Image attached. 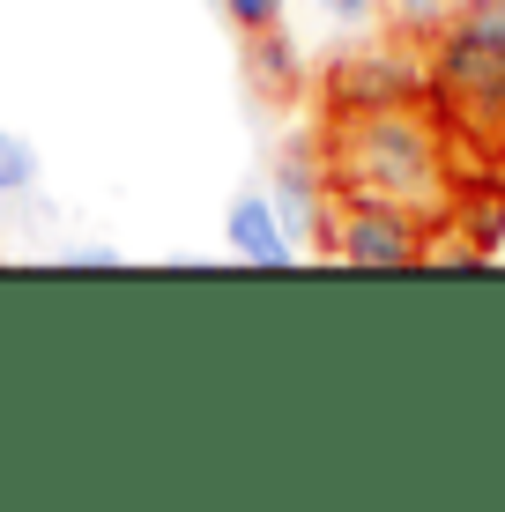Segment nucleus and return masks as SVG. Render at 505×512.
Wrapping results in <instances>:
<instances>
[{
    "instance_id": "obj_9",
    "label": "nucleus",
    "mask_w": 505,
    "mask_h": 512,
    "mask_svg": "<svg viewBox=\"0 0 505 512\" xmlns=\"http://www.w3.org/2000/svg\"><path fill=\"white\" fill-rule=\"evenodd\" d=\"M30 186H38V149L0 127V201H15V193H30Z\"/></svg>"
},
{
    "instance_id": "obj_1",
    "label": "nucleus",
    "mask_w": 505,
    "mask_h": 512,
    "mask_svg": "<svg viewBox=\"0 0 505 512\" xmlns=\"http://www.w3.org/2000/svg\"><path fill=\"white\" fill-rule=\"evenodd\" d=\"M327 171L335 193H387V201L424 208L446 223L454 208V171H446V141L431 127L424 104H394V112H327Z\"/></svg>"
},
{
    "instance_id": "obj_7",
    "label": "nucleus",
    "mask_w": 505,
    "mask_h": 512,
    "mask_svg": "<svg viewBox=\"0 0 505 512\" xmlns=\"http://www.w3.org/2000/svg\"><path fill=\"white\" fill-rule=\"evenodd\" d=\"M446 223L476 245L483 260L491 253H505V186H491V179H476V186H454V208H446Z\"/></svg>"
},
{
    "instance_id": "obj_6",
    "label": "nucleus",
    "mask_w": 505,
    "mask_h": 512,
    "mask_svg": "<svg viewBox=\"0 0 505 512\" xmlns=\"http://www.w3.org/2000/svg\"><path fill=\"white\" fill-rule=\"evenodd\" d=\"M223 245H231V260H246V268H290V253H298V231L283 223L275 193L253 186V193H238L231 216H223Z\"/></svg>"
},
{
    "instance_id": "obj_5",
    "label": "nucleus",
    "mask_w": 505,
    "mask_h": 512,
    "mask_svg": "<svg viewBox=\"0 0 505 512\" xmlns=\"http://www.w3.org/2000/svg\"><path fill=\"white\" fill-rule=\"evenodd\" d=\"M268 193H275V208H283V223L298 238H320L327 231V208H335V171H327V149H283L275 156V171H268Z\"/></svg>"
},
{
    "instance_id": "obj_3",
    "label": "nucleus",
    "mask_w": 505,
    "mask_h": 512,
    "mask_svg": "<svg viewBox=\"0 0 505 512\" xmlns=\"http://www.w3.org/2000/svg\"><path fill=\"white\" fill-rule=\"evenodd\" d=\"M320 253L342 260V268H424L431 253V216L409 201H387V193H335L327 208V231H320Z\"/></svg>"
},
{
    "instance_id": "obj_13",
    "label": "nucleus",
    "mask_w": 505,
    "mask_h": 512,
    "mask_svg": "<svg viewBox=\"0 0 505 512\" xmlns=\"http://www.w3.org/2000/svg\"><path fill=\"white\" fill-rule=\"evenodd\" d=\"M67 260H75V268H119V245H75Z\"/></svg>"
},
{
    "instance_id": "obj_4",
    "label": "nucleus",
    "mask_w": 505,
    "mask_h": 512,
    "mask_svg": "<svg viewBox=\"0 0 505 512\" xmlns=\"http://www.w3.org/2000/svg\"><path fill=\"white\" fill-rule=\"evenodd\" d=\"M424 97H431V67H424V45L409 38L327 67V112H394V104H424Z\"/></svg>"
},
{
    "instance_id": "obj_14",
    "label": "nucleus",
    "mask_w": 505,
    "mask_h": 512,
    "mask_svg": "<svg viewBox=\"0 0 505 512\" xmlns=\"http://www.w3.org/2000/svg\"><path fill=\"white\" fill-rule=\"evenodd\" d=\"M468 8H483V0H468Z\"/></svg>"
},
{
    "instance_id": "obj_8",
    "label": "nucleus",
    "mask_w": 505,
    "mask_h": 512,
    "mask_svg": "<svg viewBox=\"0 0 505 512\" xmlns=\"http://www.w3.org/2000/svg\"><path fill=\"white\" fill-rule=\"evenodd\" d=\"M461 8H468V0H387L379 15H387V30H394V38H409V45H431V38H439V30L454 23Z\"/></svg>"
},
{
    "instance_id": "obj_10",
    "label": "nucleus",
    "mask_w": 505,
    "mask_h": 512,
    "mask_svg": "<svg viewBox=\"0 0 505 512\" xmlns=\"http://www.w3.org/2000/svg\"><path fill=\"white\" fill-rule=\"evenodd\" d=\"M216 15L231 30H246V38H268V30H283V0H216Z\"/></svg>"
},
{
    "instance_id": "obj_12",
    "label": "nucleus",
    "mask_w": 505,
    "mask_h": 512,
    "mask_svg": "<svg viewBox=\"0 0 505 512\" xmlns=\"http://www.w3.org/2000/svg\"><path fill=\"white\" fill-rule=\"evenodd\" d=\"M379 8H387V0H327V15H335V23H372Z\"/></svg>"
},
{
    "instance_id": "obj_11",
    "label": "nucleus",
    "mask_w": 505,
    "mask_h": 512,
    "mask_svg": "<svg viewBox=\"0 0 505 512\" xmlns=\"http://www.w3.org/2000/svg\"><path fill=\"white\" fill-rule=\"evenodd\" d=\"M246 45H253V75H260V90H290L298 60L283 52V30H268V38H246Z\"/></svg>"
},
{
    "instance_id": "obj_2",
    "label": "nucleus",
    "mask_w": 505,
    "mask_h": 512,
    "mask_svg": "<svg viewBox=\"0 0 505 512\" xmlns=\"http://www.w3.org/2000/svg\"><path fill=\"white\" fill-rule=\"evenodd\" d=\"M431 104L439 119L483 149H505V0L461 8L439 38L424 45Z\"/></svg>"
}]
</instances>
